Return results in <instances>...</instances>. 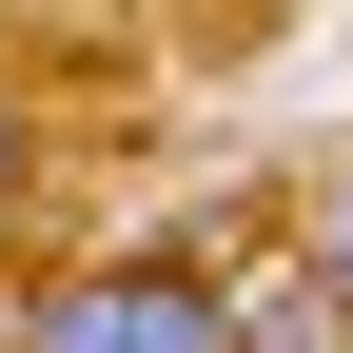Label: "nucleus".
Segmentation results:
<instances>
[{
  "label": "nucleus",
  "instance_id": "f257e3e1",
  "mask_svg": "<svg viewBox=\"0 0 353 353\" xmlns=\"http://www.w3.org/2000/svg\"><path fill=\"white\" fill-rule=\"evenodd\" d=\"M0 353H236V294L216 255H79L59 294H20Z\"/></svg>",
  "mask_w": 353,
  "mask_h": 353
},
{
  "label": "nucleus",
  "instance_id": "f03ea898",
  "mask_svg": "<svg viewBox=\"0 0 353 353\" xmlns=\"http://www.w3.org/2000/svg\"><path fill=\"white\" fill-rule=\"evenodd\" d=\"M20 216H39V99L0 79V255H20Z\"/></svg>",
  "mask_w": 353,
  "mask_h": 353
},
{
  "label": "nucleus",
  "instance_id": "7ed1b4c3",
  "mask_svg": "<svg viewBox=\"0 0 353 353\" xmlns=\"http://www.w3.org/2000/svg\"><path fill=\"white\" fill-rule=\"evenodd\" d=\"M314 314L353 334V157H334V196H314Z\"/></svg>",
  "mask_w": 353,
  "mask_h": 353
}]
</instances>
